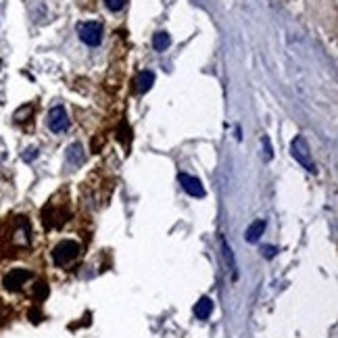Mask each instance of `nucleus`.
<instances>
[{
  "mask_svg": "<svg viewBox=\"0 0 338 338\" xmlns=\"http://www.w3.org/2000/svg\"><path fill=\"white\" fill-rule=\"evenodd\" d=\"M31 242V225L27 217H15L9 224V230L4 234V245L9 250H23Z\"/></svg>",
  "mask_w": 338,
  "mask_h": 338,
  "instance_id": "nucleus-1",
  "label": "nucleus"
},
{
  "mask_svg": "<svg viewBox=\"0 0 338 338\" xmlns=\"http://www.w3.org/2000/svg\"><path fill=\"white\" fill-rule=\"evenodd\" d=\"M77 255H80V245H77L75 240H61L59 245L52 248V261L59 267L71 263L73 259H77Z\"/></svg>",
  "mask_w": 338,
  "mask_h": 338,
  "instance_id": "nucleus-2",
  "label": "nucleus"
},
{
  "mask_svg": "<svg viewBox=\"0 0 338 338\" xmlns=\"http://www.w3.org/2000/svg\"><path fill=\"white\" fill-rule=\"evenodd\" d=\"M290 155H293L294 161L301 163L307 171H315V163L311 159V148L303 136H296L293 142H290Z\"/></svg>",
  "mask_w": 338,
  "mask_h": 338,
  "instance_id": "nucleus-3",
  "label": "nucleus"
},
{
  "mask_svg": "<svg viewBox=\"0 0 338 338\" xmlns=\"http://www.w3.org/2000/svg\"><path fill=\"white\" fill-rule=\"evenodd\" d=\"M77 36L86 46H98L103 42V25L98 21L77 23Z\"/></svg>",
  "mask_w": 338,
  "mask_h": 338,
  "instance_id": "nucleus-4",
  "label": "nucleus"
},
{
  "mask_svg": "<svg viewBox=\"0 0 338 338\" xmlns=\"http://www.w3.org/2000/svg\"><path fill=\"white\" fill-rule=\"evenodd\" d=\"M46 123H48V130L52 134H63L69 130V117H67V111L63 109L61 105L52 107L50 113H48V119H46Z\"/></svg>",
  "mask_w": 338,
  "mask_h": 338,
  "instance_id": "nucleus-5",
  "label": "nucleus"
},
{
  "mask_svg": "<svg viewBox=\"0 0 338 338\" xmlns=\"http://www.w3.org/2000/svg\"><path fill=\"white\" fill-rule=\"evenodd\" d=\"M29 278H31V271H27V270H11L4 276L2 284H4V288L9 290V293H17V290H21V286L25 284Z\"/></svg>",
  "mask_w": 338,
  "mask_h": 338,
  "instance_id": "nucleus-6",
  "label": "nucleus"
},
{
  "mask_svg": "<svg viewBox=\"0 0 338 338\" xmlns=\"http://www.w3.org/2000/svg\"><path fill=\"white\" fill-rule=\"evenodd\" d=\"M178 180H180V184H182L184 190L190 196H194V199H203V196H205V188H203L199 178L188 176V174H178Z\"/></svg>",
  "mask_w": 338,
  "mask_h": 338,
  "instance_id": "nucleus-7",
  "label": "nucleus"
},
{
  "mask_svg": "<svg viewBox=\"0 0 338 338\" xmlns=\"http://www.w3.org/2000/svg\"><path fill=\"white\" fill-rule=\"evenodd\" d=\"M211 313H213V298L201 296L199 303L194 305V315L199 319H207V317H211Z\"/></svg>",
  "mask_w": 338,
  "mask_h": 338,
  "instance_id": "nucleus-8",
  "label": "nucleus"
},
{
  "mask_svg": "<svg viewBox=\"0 0 338 338\" xmlns=\"http://www.w3.org/2000/svg\"><path fill=\"white\" fill-rule=\"evenodd\" d=\"M263 232H265V222H263V219H257V222H253L247 227V232H245L247 242L255 245V242H259V238L263 236Z\"/></svg>",
  "mask_w": 338,
  "mask_h": 338,
  "instance_id": "nucleus-9",
  "label": "nucleus"
},
{
  "mask_svg": "<svg viewBox=\"0 0 338 338\" xmlns=\"http://www.w3.org/2000/svg\"><path fill=\"white\" fill-rule=\"evenodd\" d=\"M84 161H86V155H84L82 144L73 142L71 146L67 148V163L71 165V167H77V165H82Z\"/></svg>",
  "mask_w": 338,
  "mask_h": 338,
  "instance_id": "nucleus-10",
  "label": "nucleus"
},
{
  "mask_svg": "<svg viewBox=\"0 0 338 338\" xmlns=\"http://www.w3.org/2000/svg\"><path fill=\"white\" fill-rule=\"evenodd\" d=\"M153 84H155V73L153 71H148V69H144L142 73L138 75V80H136V88L140 94H144L153 88Z\"/></svg>",
  "mask_w": 338,
  "mask_h": 338,
  "instance_id": "nucleus-11",
  "label": "nucleus"
},
{
  "mask_svg": "<svg viewBox=\"0 0 338 338\" xmlns=\"http://www.w3.org/2000/svg\"><path fill=\"white\" fill-rule=\"evenodd\" d=\"M171 46V38L167 31H157V34L153 36V48L157 52H163V50H167Z\"/></svg>",
  "mask_w": 338,
  "mask_h": 338,
  "instance_id": "nucleus-12",
  "label": "nucleus"
},
{
  "mask_svg": "<svg viewBox=\"0 0 338 338\" xmlns=\"http://www.w3.org/2000/svg\"><path fill=\"white\" fill-rule=\"evenodd\" d=\"M34 296L38 301H44V298L48 296V284H46V282H38L34 286Z\"/></svg>",
  "mask_w": 338,
  "mask_h": 338,
  "instance_id": "nucleus-13",
  "label": "nucleus"
},
{
  "mask_svg": "<svg viewBox=\"0 0 338 338\" xmlns=\"http://www.w3.org/2000/svg\"><path fill=\"white\" fill-rule=\"evenodd\" d=\"M105 4H107V9L109 11H113V13H119L123 6H125V0H105Z\"/></svg>",
  "mask_w": 338,
  "mask_h": 338,
  "instance_id": "nucleus-14",
  "label": "nucleus"
},
{
  "mask_svg": "<svg viewBox=\"0 0 338 338\" xmlns=\"http://www.w3.org/2000/svg\"><path fill=\"white\" fill-rule=\"evenodd\" d=\"M36 157H38V148H34V146H31V148H25V153H23V161H25V163H31V161L36 159Z\"/></svg>",
  "mask_w": 338,
  "mask_h": 338,
  "instance_id": "nucleus-15",
  "label": "nucleus"
},
{
  "mask_svg": "<svg viewBox=\"0 0 338 338\" xmlns=\"http://www.w3.org/2000/svg\"><path fill=\"white\" fill-rule=\"evenodd\" d=\"M263 146H265V159L270 161L271 157H273V153H271V146H270V138H267V136H263Z\"/></svg>",
  "mask_w": 338,
  "mask_h": 338,
  "instance_id": "nucleus-16",
  "label": "nucleus"
},
{
  "mask_svg": "<svg viewBox=\"0 0 338 338\" xmlns=\"http://www.w3.org/2000/svg\"><path fill=\"white\" fill-rule=\"evenodd\" d=\"M261 250H263V255H265V259H271L273 255H276V248H273V247H263Z\"/></svg>",
  "mask_w": 338,
  "mask_h": 338,
  "instance_id": "nucleus-17",
  "label": "nucleus"
}]
</instances>
